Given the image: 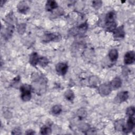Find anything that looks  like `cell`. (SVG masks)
Returning <instances> with one entry per match:
<instances>
[{"mask_svg": "<svg viewBox=\"0 0 135 135\" xmlns=\"http://www.w3.org/2000/svg\"><path fill=\"white\" fill-rule=\"evenodd\" d=\"M38 63L42 67H45L49 63L48 59L45 57H41L39 58Z\"/></svg>", "mask_w": 135, "mask_h": 135, "instance_id": "d6986e66", "label": "cell"}, {"mask_svg": "<svg viewBox=\"0 0 135 135\" xmlns=\"http://www.w3.org/2000/svg\"><path fill=\"white\" fill-rule=\"evenodd\" d=\"M39 57L38 56V54L35 53L34 52L33 53H32L30 56V59H29V62L31 64H32L33 66L36 65L38 62V60H39Z\"/></svg>", "mask_w": 135, "mask_h": 135, "instance_id": "30bf717a", "label": "cell"}, {"mask_svg": "<svg viewBox=\"0 0 135 135\" xmlns=\"http://www.w3.org/2000/svg\"><path fill=\"white\" fill-rule=\"evenodd\" d=\"M109 57L111 61H115L118 57V52L116 49H112L109 53Z\"/></svg>", "mask_w": 135, "mask_h": 135, "instance_id": "5bb4252c", "label": "cell"}, {"mask_svg": "<svg viewBox=\"0 0 135 135\" xmlns=\"http://www.w3.org/2000/svg\"><path fill=\"white\" fill-rule=\"evenodd\" d=\"M128 97L129 95L127 91H122L117 94L115 100L118 102H122L127 100L128 98Z\"/></svg>", "mask_w": 135, "mask_h": 135, "instance_id": "8992f818", "label": "cell"}, {"mask_svg": "<svg viewBox=\"0 0 135 135\" xmlns=\"http://www.w3.org/2000/svg\"><path fill=\"white\" fill-rule=\"evenodd\" d=\"M134 124H135L134 118L133 117H132V116L129 117V118L127 121V126L126 127H124V128L123 131H124L126 133L130 132L133 128Z\"/></svg>", "mask_w": 135, "mask_h": 135, "instance_id": "5b68a950", "label": "cell"}, {"mask_svg": "<svg viewBox=\"0 0 135 135\" xmlns=\"http://www.w3.org/2000/svg\"><path fill=\"white\" fill-rule=\"evenodd\" d=\"M25 28H26V26L24 24H21L19 25L18 26V28H17L18 33L20 34H23L24 32Z\"/></svg>", "mask_w": 135, "mask_h": 135, "instance_id": "cb8c5ba5", "label": "cell"}, {"mask_svg": "<svg viewBox=\"0 0 135 135\" xmlns=\"http://www.w3.org/2000/svg\"><path fill=\"white\" fill-rule=\"evenodd\" d=\"M111 91V86L109 84H102L99 88V92L102 95H107L110 93Z\"/></svg>", "mask_w": 135, "mask_h": 135, "instance_id": "3957f363", "label": "cell"}, {"mask_svg": "<svg viewBox=\"0 0 135 135\" xmlns=\"http://www.w3.org/2000/svg\"><path fill=\"white\" fill-rule=\"evenodd\" d=\"M64 95H65V98L69 100V101H72L74 98V93L72 91L70 90H67L65 92V94H64Z\"/></svg>", "mask_w": 135, "mask_h": 135, "instance_id": "ac0fdd59", "label": "cell"}, {"mask_svg": "<svg viewBox=\"0 0 135 135\" xmlns=\"http://www.w3.org/2000/svg\"><path fill=\"white\" fill-rule=\"evenodd\" d=\"M26 133L27 134H32L34 133V132L33 130H28Z\"/></svg>", "mask_w": 135, "mask_h": 135, "instance_id": "4316f807", "label": "cell"}, {"mask_svg": "<svg viewBox=\"0 0 135 135\" xmlns=\"http://www.w3.org/2000/svg\"><path fill=\"white\" fill-rule=\"evenodd\" d=\"M40 132L42 134H48L51 132V129L48 126H43L41 128Z\"/></svg>", "mask_w": 135, "mask_h": 135, "instance_id": "44dd1931", "label": "cell"}, {"mask_svg": "<svg viewBox=\"0 0 135 135\" xmlns=\"http://www.w3.org/2000/svg\"><path fill=\"white\" fill-rule=\"evenodd\" d=\"M134 108L133 107H130L127 108L126 110V114L129 117H132L134 114Z\"/></svg>", "mask_w": 135, "mask_h": 135, "instance_id": "603a6c76", "label": "cell"}, {"mask_svg": "<svg viewBox=\"0 0 135 135\" xmlns=\"http://www.w3.org/2000/svg\"><path fill=\"white\" fill-rule=\"evenodd\" d=\"M62 111V107L61 105H55L51 109V112L52 114L57 115L61 113Z\"/></svg>", "mask_w": 135, "mask_h": 135, "instance_id": "2e32d148", "label": "cell"}, {"mask_svg": "<svg viewBox=\"0 0 135 135\" xmlns=\"http://www.w3.org/2000/svg\"><path fill=\"white\" fill-rule=\"evenodd\" d=\"M115 15L113 12H109L106 15V17H105L106 21L115 20Z\"/></svg>", "mask_w": 135, "mask_h": 135, "instance_id": "7402d4cb", "label": "cell"}, {"mask_svg": "<svg viewBox=\"0 0 135 135\" xmlns=\"http://www.w3.org/2000/svg\"><path fill=\"white\" fill-rule=\"evenodd\" d=\"M121 84H122V81L120 78L119 77H116L112 80L110 84L111 86V88H113L114 89H117L121 86Z\"/></svg>", "mask_w": 135, "mask_h": 135, "instance_id": "9c48e42d", "label": "cell"}, {"mask_svg": "<svg viewBox=\"0 0 135 135\" xmlns=\"http://www.w3.org/2000/svg\"><path fill=\"white\" fill-rule=\"evenodd\" d=\"M88 28V25L86 24L85 23H84L82 25H81L78 28H77L76 30V32L78 33H84L86 31V29Z\"/></svg>", "mask_w": 135, "mask_h": 135, "instance_id": "ffe728a7", "label": "cell"}, {"mask_svg": "<svg viewBox=\"0 0 135 135\" xmlns=\"http://www.w3.org/2000/svg\"><path fill=\"white\" fill-rule=\"evenodd\" d=\"M18 11L22 13H25L27 12L29 9V7L27 5V4L25 1L20 2L18 3L17 6Z\"/></svg>", "mask_w": 135, "mask_h": 135, "instance_id": "52a82bcc", "label": "cell"}, {"mask_svg": "<svg viewBox=\"0 0 135 135\" xmlns=\"http://www.w3.org/2000/svg\"><path fill=\"white\" fill-rule=\"evenodd\" d=\"M124 31L122 26H120L114 30L113 36L115 38H122L124 36Z\"/></svg>", "mask_w": 135, "mask_h": 135, "instance_id": "ba28073f", "label": "cell"}, {"mask_svg": "<svg viewBox=\"0 0 135 135\" xmlns=\"http://www.w3.org/2000/svg\"><path fill=\"white\" fill-rule=\"evenodd\" d=\"M57 7V4L54 1H48L46 3V9L48 11H51Z\"/></svg>", "mask_w": 135, "mask_h": 135, "instance_id": "4fadbf2b", "label": "cell"}, {"mask_svg": "<svg viewBox=\"0 0 135 135\" xmlns=\"http://www.w3.org/2000/svg\"><path fill=\"white\" fill-rule=\"evenodd\" d=\"M59 38V35H56L53 33H49L45 35L43 41L44 42H50L52 41H55Z\"/></svg>", "mask_w": 135, "mask_h": 135, "instance_id": "8fae6325", "label": "cell"}, {"mask_svg": "<svg viewBox=\"0 0 135 135\" xmlns=\"http://www.w3.org/2000/svg\"><path fill=\"white\" fill-rule=\"evenodd\" d=\"M135 61L134 53L133 51L128 52L125 54L124 57V62L127 64H130L134 63Z\"/></svg>", "mask_w": 135, "mask_h": 135, "instance_id": "277c9868", "label": "cell"}, {"mask_svg": "<svg viewBox=\"0 0 135 135\" xmlns=\"http://www.w3.org/2000/svg\"><path fill=\"white\" fill-rule=\"evenodd\" d=\"M102 4V2L100 1H95L92 2V6L95 8H99Z\"/></svg>", "mask_w": 135, "mask_h": 135, "instance_id": "d4e9b609", "label": "cell"}, {"mask_svg": "<svg viewBox=\"0 0 135 135\" xmlns=\"http://www.w3.org/2000/svg\"><path fill=\"white\" fill-rule=\"evenodd\" d=\"M68 69V66L66 63L61 62L56 64L55 69L57 73L60 75H63L66 74Z\"/></svg>", "mask_w": 135, "mask_h": 135, "instance_id": "7a4b0ae2", "label": "cell"}, {"mask_svg": "<svg viewBox=\"0 0 135 135\" xmlns=\"http://www.w3.org/2000/svg\"><path fill=\"white\" fill-rule=\"evenodd\" d=\"M115 128L118 131H123L124 126L123 120H119L115 123Z\"/></svg>", "mask_w": 135, "mask_h": 135, "instance_id": "e0dca14e", "label": "cell"}, {"mask_svg": "<svg viewBox=\"0 0 135 135\" xmlns=\"http://www.w3.org/2000/svg\"><path fill=\"white\" fill-rule=\"evenodd\" d=\"M77 114L79 118H83L85 117V115H86V112H85V110H82V109H81V110L80 109L78 111Z\"/></svg>", "mask_w": 135, "mask_h": 135, "instance_id": "484cf974", "label": "cell"}, {"mask_svg": "<svg viewBox=\"0 0 135 135\" xmlns=\"http://www.w3.org/2000/svg\"><path fill=\"white\" fill-rule=\"evenodd\" d=\"M116 23L115 22V20L112 21H107L105 23V26L106 29L110 32L113 31L115 29L116 27Z\"/></svg>", "mask_w": 135, "mask_h": 135, "instance_id": "7c38bea8", "label": "cell"}, {"mask_svg": "<svg viewBox=\"0 0 135 135\" xmlns=\"http://www.w3.org/2000/svg\"><path fill=\"white\" fill-rule=\"evenodd\" d=\"M21 94V98L24 101H28L31 98V91L32 90L31 86L25 84L22 85L20 88Z\"/></svg>", "mask_w": 135, "mask_h": 135, "instance_id": "6da1fadb", "label": "cell"}, {"mask_svg": "<svg viewBox=\"0 0 135 135\" xmlns=\"http://www.w3.org/2000/svg\"><path fill=\"white\" fill-rule=\"evenodd\" d=\"M13 30H14V26L12 25H9L7 27L6 30V32L4 34V36L6 38H8L12 36L13 33Z\"/></svg>", "mask_w": 135, "mask_h": 135, "instance_id": "9a60e30c", "label": "cell"}]
</instances>
